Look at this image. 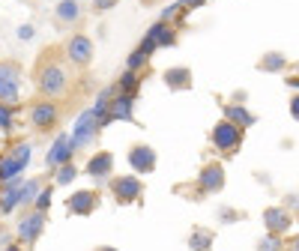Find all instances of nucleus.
I'll list each match as a JSON object with an SVG mask.
<instances>
[{"label":"nucleus","instance_id":"f257e3e1","mask_svg":"<svg viewBox=\"0 0 299 251\" xmlns=\"http://www.w3.org/2000/svg\"><path fill=\"white\" fill-rule=\"evenodd\" d=\"M30 162V147L27 144H21V147H15L3 162H0V180L3 183H9L12 177H18L21 171H24V165Z\"/></svg>","mask_w":299,"mask_h":251},{"label":"nucleus","instance_id":"f03ea898","mask_svg":"<svg viewBox=\"0 0 299 251\" xmlns=\"http://www.w3.org/2000/svg\"><path fill=\"white\" fill-rule=\"evenodd\" d=\"M18 84H21V75L15 66L9 63H0V102H18Z\"/></svg>","mask_w":299,"mask_h":251},{"label":"nucleus","instance_id":"7ed1b4c3","mask_svg":"<svg viewBox=\"0 0 299 251\" xmlns=\"http://www.w3.org/2000/svg\"><path fill=\"white\" fill-rule=\"evenodd\" d=\"M42 93H48V96H60L63 90H66V75H63V69H57V66H48L45 72H42Z\"/></svg>","mask_w":299,"mask_h":251},{"label":"nucleus","instance_id":"20e7f679","mask_svg":"<svg viewBox=\"0 0 299 251\" xmlns=\"http://www.w3.org/2000/svg\"><path fill=\"white\" fill-rule=\"evenodd\" d=\"M69 153H72V138H69V135H60V138L54 141L45 165H48V168H60L63 162H69Z\"/></svg>","mask_w":299,"mask_h":251},{"label":"nucleus","instance_id":"39448f33","mask_svg":"<svg viewBox=\"0 0 299 251\" xmlns=\"http://www.w3.org/2000/svg\"><path fill=\"white\" fill-rule=\"evenodd\" d=\"M129 162H132V168H135V171L150 174V171L156 168V153H153L150 147H135V150L129 153Z\"/></svg>","mask_w":299,"mask_h":251},{"label":"nucleus","instance_id":"423d86ee","mask_svg":"<svg viewBox=\"0 0 299 251\" xmlns=\"http://www.w3.org/2000/svg\"><path fill=\"white\" fill-rule=\"evenodd\" d=\"M42 225H45V216H42V213H33V216L21 219V225H18L21 240H24V243H33V240L42 234Z\"/></svg>","mask_w":299,"mask_h":251},{"label":"nucleus","instance_id":"0eeeda50","mask_svg":"<svg viewBox=\"0 0 299 251\" xmlns=\"http://www.w3.org/2000/svg\"><path fill=\"white\" fill-rule=\"evenodd\" d=\"M54 18H57L60 27H69V24H75L81 18V6L75 0H60V6L54 9Z\"/></svg>","mask_w":299,"mask_h":251},{"label":"nucleus","instance_id":"6e6552de","mask_svg":"<svg viewBox=\"0 0 299 251\" xmlns=\"http://www.w3.org/2000/svg\"><path fill=\"white\" fill-rule=\"evenodd\" d=\"M69 57H72L75 63H87V60L93 57V42H90L87 36H75V39L69 42Z\"/></svg>","mask_w":299,"mask_h":251},{"label":"nucleus","instance_id":"1a4fd4ad","mask_svg":"<svg viewBox=\"0 0 299 251\" xmlns=\"http://www.w3.org/2000/svg\"><path fill=\"white\" fill-rule=\"evenodd\" d=\"M213 141H216V147L231 150V147L240 141V129H237V126H231V123H222V126L213 132Z\"/></svg>","mask_w":299,"mask_h":251},{"label":"nucleus","instance_id":"9d476101","mask_svg":"<svg viewBox=\"0 0 299 251\" xmlns=\"http://www.w3.org/2000/svg\"><path fill=\"white\" fill-rule=\"evenodd\" d=\"M114 195H117L120 201H135V198L141 195V183H138L135 177H123V180L114 183Z\"/></svg>","mask_w":299,"mask_h":251},{"label":"nucleus","instance_id":"9b49d317","mask_svg":"<svg viewBox=\"0 0 299 251\" xmlns=\"http://www.w3.org/2000/svg\"><path fill=\"white\" fill-rule=\"evenodd\" d=\"M18 204H21V180H18V177H12V180H9L6 195L0 198V213H12Z\"/></svg>","mask_w":299,"mask_h":251},{"label":"nucleus","instance_id":"f8f14e48","mask_svg":"<svg viewBox=\"0 0 299 251\" xmlns=\"http://www.w3.org/2000/svg\"><path fill=\"white\" fill-rule=\"evenodd\" d=\"M93 207H96V195L93 192H78L75 198H69V213L87 216V213H93Z\"/></svg>","mask_w":299,"mask_h":251},{"label":"nucleus","instance_id":"ddd939ff","mask_svg":"<svg viewBox=\"0 0 299 251\" xmlns=\"http://www.w3.org/2000/svg\"><path fill=\"white\" fill-rule=\"evenodd\" d=\"M111 165H114V159H111V153H99L96 159H90V165H87V171H90L93 177H108V174H111Z\"/></svg>","mask_w":299,"mask_h":251},{"label":"nucleus","instance_id":"4468645a","mask_svg":"<svg viewBox=\"0 0 299 251\" xmlns=\"http://www.w3.org/2000/svg\"><path fill=\"white\" fill-rule=\"evenodd\" d=\"M54 117H57L54 105H39V108H33V123H36L39 129L51 126V123H54Z\"/></svg>","mask_w":299,"mask_h":251},{"label":"nucleus","instance_id":"2eb2a0df","mask_svg":"<svg viewBox=\"0 0 299 251\" xmlns=\"http://www.w3.org/2000/svg\"><path fill=\"white\" fill-rule=\"evenodd\" d=\"M111 120H132V99L123 96L111 105Z\"/></svg>","mask_w":299,"mask_h":251},{"label":"nucleus","instance_id":"dca6fc26","mask_svg":"<svg viewBox=\"0 0 299 251\" xmlns=\"http://www.w3.org/2000/svg\"><path fill=\"white\" fill-rule=\"evenodd\" d=\"M201 183H204V189H207V192H216V189H222V183H225V180H222V168H207Z\"/></svg>","mask_w":299,"mask_h":251},{"label":"nucleus","instance_id":"f3484780","mask_svg":"<svg viewBox=\"0 0 299 251\" xmlns=\"http://www.w3.org/2000/svg\"><path fill=\"white\" fill-rule=\"evenodd\" d=\"M165 81H168L171 87H186L189 72H186V69H171V72H165Z\"/></svg>","mask_w":299,"mask_h":251},{"label":"nucleus","instance_id":"a211bd4d","mask_svg":"<svg viewBox=\"0 0 299 251\" xmlns=\"http://www.w3.org/2000/svg\"><path fill=\"white\" fill-rule=\"evenodd\" d=\"M72 180H75V168L63 162V168H60V174H57V186H66V183H72Z\"/></svg>","mask_w":299,"mask_h":251},{"label":"nucleus","instance_id":"6ab92c4d","mask_svg":"<svg viewBox=\"0 0 299 251\" xmlns=\"http://www.w3.org/2000/svg\"><path fill=\"white\" fill-rule=\"evenodd\" d=\"M36 195H39V183H27V186L21 189V204H30Z\"/></svg>","mask_w":299,"mask_h":251},{"label":"nucleus","instance_id":"aec40b11","mask_svg":"<svg viewBox=\"0 0 299 251\" xmlns=\"http://www.w3.org/2000/svg\"><path fill=\"white\" fill-rule=\"evenodd\" d=\"M267 222H270V225H273V228L279 231V228H285V222H288V219H285V216H282L279 210H273V213H267Z\"/></svg>","mask_w":299,"mask_h":251},{"label":"nucleus","instance_id":"412c9836","mask_svg":"<svg viewBox=\"0 0 299 251\" xmlns=\"http://www.w3.org/2000/svg\"><path fill=\"white\" fill-rule=\"evenodd\" d=\"M144 60H147V51H144V48H138V51L132 54V60H129V69H138Z\"/></svg>","mask_w":299,"mask_h":251},{"label":"nucleus","instance_id":"4be33fe9","mask_svg":"<svg viewBox=\"0 0 299 251\" xmlns=\"http://www.w3.org/2000/svg\"><path fill=\"white\" fill-rule=\"evenodd\" d=\"M231 117L240 120V123H246V126L252 123V114H246V111H240V108H231Z\"/></svg>","mask_w":299,"mask_h":251},{"label":"nucleus","instance_id":"5701e85b","mask_svg":"<svg viewBox=\"0 0 299 251\" xmlns=\"http://www.w3.org/2000/svg\"><path fill=\"white\" fill-rule=\"evenodd\" d=\"M48 201H51V192H39V195H36V207H39V210H45Z\"/></svg>","mask_w":299,"mask_h":251},{"label":"nucleus","instance_id":"b1692460","mask_svg":"<svg viewBox=\"0 0 299 251\" xmlns=\"http://www.w3.org/2000/svg\"><path fill=\"white\" fill-rule=\"evenodd\" d=\"M117 0H93V6H96V12H108L111 6H114Z\"/></svg>","mask_w":299,"mask_h":251},{"label":"nucleus","instance_id":"393cba45","mask_svg":"<svg viewBox=\"0 0 299 251\" xmlns=\"http://www.w3.org/2000/svg\"><path fill=\"white\" fill-rule=\"evenodd\" d=\"M18 39H24V42H27V39H33V27H30V24L18 27Z\"/></svg>","mask_w":299,"mask_h":251},{"label":"nucleus","instance_id":"a878e982","mask_svg":"<svg viewBox=\"0 0 299 251\" xmlns=\"http://www.w3.org/2000/svg\"><path fill=\"white\" fill-rule=\"evenodd\" d=\"M12 123H9V111L6 108H0V129H9Z\"/></svg>","mask_w":299,"mask_h":251},{"label":"nucleus","instance_id":"bb28decb","mask_svg":"<svg viewBox=\"0 0 299 251\" xmlns=\"http://www.w3.org/2000/svg\"><path fill=\"white\" fill-rule=\"evenodd\" d=\"M123 87H126V90H132V87H135V75H132V72H126V75H123Z\"/></svg>","mask_w":299,"mask_h":251},{"label":"nucleus","instance_id":"cd10ccee","mask_svg":"<svg viewBox=\"0 0 299 251\" xmlns=\"http://www.w3.org/2000/svg\"><path fill=\"white\" fill-rule=\"evenodd\" d=\"M291 111H294V117H299V99H294V105H291Z\"/></svg>","mask_w":299,"mask_h":251}]
</instances>
